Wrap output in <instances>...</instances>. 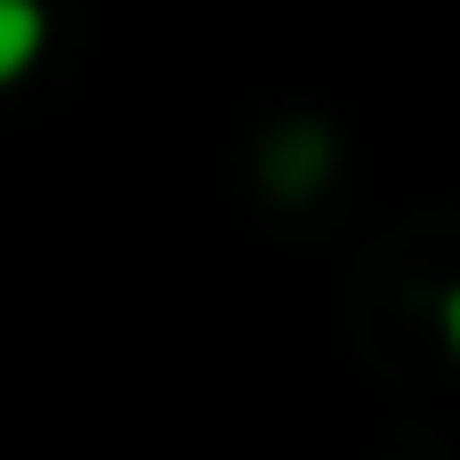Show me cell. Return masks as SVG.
Masks as SVG:
<instances>
[{"mask_svg":"<svg viewBox=\"0 0 460 460\" xmlns=\"http://www.w3.org/2000/svg\"><path fill=\"white\" fill-rule=\"evenodd\" d=\"M40 49H49V8L40 0H0V89L24 81Z\"/></svg>","mask_w":460,"mask_h":460,"instance_id":"1","label":"cell"},{"mask_svg":"<svg viewBox=\"0 0 460 460\" xmlns=\"http://www.w3.org/2000/svg\"><path fill=\"white\" fill-rule=\"evenodd\" d=\"M323 170H332V137H315V129H283V137L267 146V178H275L283 194H307Z\"/></svg>","mask_w":460,"mask_h":460,"instance_id":"2","label":"cell"},{"mask_svg":"<svg viewBox=\"0 0 460 460\" xmlns=\"http://www.w3.org/2000/svg\"><path fill=\"white\" fill-rule=\"evenodd\" d=\"M445 348H453V356H460V283H453V291H445Z\"/></svg>","mask_w":460,"mask_h":460,"instance_id":"3","label":"cell"}]
</instances>
